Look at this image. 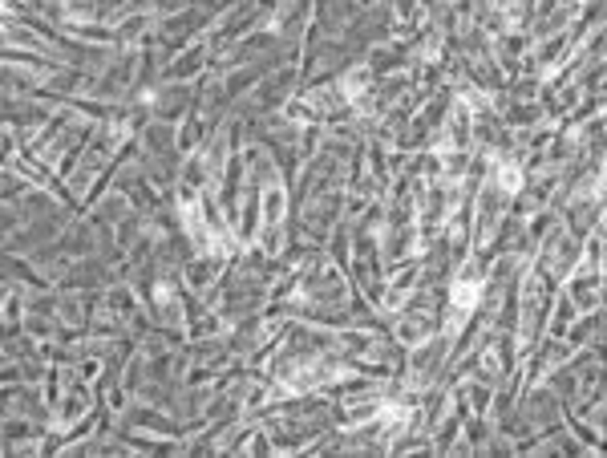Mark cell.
<instances>
[{
  "label": "cell",
  "instance_id": "1",
  "mask_svg": "<svg viewBox=\"0 0 607 458\" xmlns=\"http://www.w3.org/2000/svg\"><path fill=\"white\" fill-rule=\"evenodd\" d=\"M498 187L514 195L518 187H522V170L514 167V163H502V167H498Z\"/></svg>",
  "mask_w": 607,
  "mask_h": 458
},
{
  "label": "cell",
  "instance_id": "2",
  "mask_svg": "<svg viewBox=\"0 0 607 458\" xmlns=\"http://www.w3.org/2000/svg\"><path fill=\"white\" fill-rule=\"evenodd\" d=\"M454 304H458V309H474V304H478V284H466V280L454 284Z\"/></svg>",
  "mask_w": 607,
  "mask_h": 458
}]
</instances>
